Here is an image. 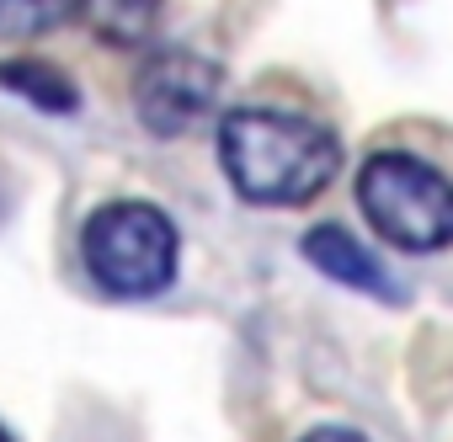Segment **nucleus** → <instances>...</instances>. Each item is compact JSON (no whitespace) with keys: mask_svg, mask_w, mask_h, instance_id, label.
Returning <instances> with one entry per match:
<instances>
[{"mask_svg":"<svg viewBox=\"0 0 453 442\" xmlns=\"http://www.w3.org/2000/svg\"><path fill=\"white\" fill-rule=\"evenodd\" d=\"M81 11V0H0V38H38Z\"/></svg>","mask_w":453,"mask_h":442,"instance_id":"6e6552de","label":"nucleus"},{"mask_svg":"<svg viewBox=\"0 0 453 442\" xmlns=\"http://www.w3.org/2000/svg\"><path fill=\"white\" fill-rule=\"evenodd\" d=\"M81 256H86L91 283L107 288L112 299H155L176 283L181 235L155 202L118 197L86 218Z\"/></svg>","mask_w":453,"mask_h":442,"instance_id":"f03ea898","label":"nucleus"},{"mask_svg":"<svg viewBox=\"0 0 453 442\" xmlns=\"http://www.w3.org/2000/svg\"><path fill=\"white\" fill-rule=\"evenodd\" d=\"M357 202L368 225L400 251L453 246V181L416 155H368L357 171Z\"/></svg>","mask_w":453,"mask_h":442,"instance_id":"7ed1b4c3","label":"nucleus"},{"mask_svg":"<svg viewBox=\"0 0 453 442\" xmlns=\"http://www.w3.org/2000/svg\"><path fill=\"white\" fill-rule=\"evenodd\" d=\"M160 6L165 0H81V17L96 27L102 43L128 49V43H144V33L155 27Z\"/></svg>","mask_w":453,"mask_h":442,"instance_id":"0eeeda50","label":"nucleus"},{"mask_svg":"<svg viewBox=\"0 0 453 442\" xmlns=\"http://www.w3.org/2000/svg\"><path fill=\"white\" fill-rule=\"evenodd\" d=\"M304 442H368V437L352 431V426H320V431H310Z\"/></svg>","mask_w":453,"mask_h":442,"instance_id":"1a4fd4ad","label":"nucleus"},{"mask_svg":"<svg viewBox=\"0 0 453 442\" xmlns=\"http://www.w3.org/2000/svg\"><path fill=\"white\" fill-rule=\"evenodd\" d=\"M0 86L17 91L22 102H33L38 112H54V118L81 112V86L59 65H43V59H6L0 65Z\"/></svg>","mask_w":453,"mask_h":442,"instance_id":"423d86ee","label":"nucleus"},{"mask_svg":"<svg viewBox=\"0 0 453 442\" xmlns=\"http://www.w3.org/2000/svg\"><path fill=\"white\" fill-rule=\"evenodd\" d=\"M304 262L320 267V272H326L331 283H342V288L373 293V299H384V304L400 299V293H395V278L379 267V256H373L357 235H347L342 225H320V230H310V235H304Z\"/></svg>","mask_w":453,"mask_h":442,"instance_id":"39448f33","label":"nucleus"},{"mask_svg":"<svg viewBox=\"0 0 453 442\" xmlns=\"http://www.w3.org/2000/svg\"><path fill=\"white\" fill-rule=\"evenodd\" d=\"M219 160L230 187L262 208H299L320 197L342 165V144L304 112L235 107L219 123Z\"/></svg>","mask_w":453,"mask_h":442,"instance_id":"f257e3e1","label":"nucleus"},{"mask_svg":"<svg viewBox=\"0 0 453 442\" xmlns=\"http://www.w3.org/2000/svg\"><path fill=\"white\" fill-rule=\"evenodd\" d=\"M219 86H224V75H219L213 59H203L192 49H165V54H155L139 70V80H134V112H139V123L150 133L176 139V133H187L219 102Z\"/></svg>","mask_w":453,"mask_h":442,"instance_id":"20e7f679","label":"nucleus"},{"mask_svg":"<svg viewBox=\"0 0 453 442\" xmlns=\"http://www.w3.org/2000/svg\"><path fill=\"white\" fill-rule=\"evenodd\" d=\"M0 442H17V437H12V431H6V426H0Z\"/></svg>","mask_w":453,"mask_h":442,"instance_id":"9d476101","label":"nucleus"}]
</instances>
